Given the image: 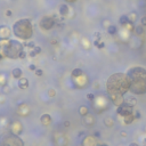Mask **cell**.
Instances as JSON below:
<instances>
[{"mask_svg": "<svg viewBox=\"0 0 146 146\" xmlns=\"http://www.w3.org/2000/svg\"><path fill=\"white\" fill-rule=\"evenodd\" d=\"M11 29L7 26H0V41H6L11 37Z\"/></svg>", "mask_w": 146, "mask_h": 146, "instance_id": "cell-9", "label": "cell"}, {"mask_svg": "<svg viewBox=\"0 0 146 146\" xmlns=\"http://www.w3.org/2000/svg\"><path fill=\"white\" fill-rule=\"evenodd\" d=\"M23 48L24 45H22L17 40H6L4 45V56L11 59H17L24 51Z\"/></svg>", "mask_w": 146, "mask_h": 146, "instance_id": "cell-4", "label": "cell"}, {"mask_svg": "<svg viewBox=\"0 0 146 146\" xmlns=\"http://www.w3.org/2000/svg\"><path fill=\"white\" fill-rule=\"evenodd\" d=\"M59 14H61V16H66L68 14V6L66 4L61 5V7H59Z\"/></svg>", "mask_w": 146, "mask_h": 146, "instance_id": "cell-18", "label": "cell"}, {"mask_svg": "<svg viewBox=\"0 0 146 146\" xmlns=\"http://www.w3.org/2000/svg\"><path fill=\"white\" fill-rule=\"evenodd\" d=\"M26 57V53L25 51H23L22 54H21V56H20V58H25Z\"/></svg>", "mask_w": 146, "mask_h": 146, "instance_id": "cell-41", "label": "cell"}, {"mask_svg": "<svg viewBox=\"0 0 146 146\" xmlns=\"http://www.w3.org/2000/svg\"><path fill=\"white\" fill-rule=\"evenodd\" d=\"M66 1H68V3H73V1H76V0H66Z\"/></svg>", "mask_w": 146, "mask_h": 146, "instance_id": "cell-46", "label": "cell"}, {"mask_svg": "<svg viewBox=\"0 0 146 146\" xmlns=\"http://www.w3.org/2000/svg\"><path fill=\"white\" fill-rule=\"evenodd\" d=\"M4 45H5V41H0V61L5 57L4 56Z\"/></svg>", "mask_w": 146, "mask_h": 146, "instance_id": "cell-28", "label": "cell"}, {"mask_svg": "<svg viewBox=\"0 0 146 146\" xmlns=\"http://www.w3.org/2000/svg\"><path fill=\"white\" fill-rule=\"evenodd\" d=\"M29 68H30L31 71H36V70H37V66H36L34 64H31V65L29 66Z\"/></svg>", "mask_w": 146, "mask_h": 146, "instance_id": "cell-37", "label": "cell"}, {"mask_svg": "<svg viewBox=\"0 0 146 146\" xmlns=\"http://www.w3.org/2000/svg\"><path fill=\"white\" fill-rule=\"evenodd\" d=\"M95 34H96V37H97V38H99V37H101V33H99V32H96Z\"/></svg>", "mask_w": 146, "mask_h": 146, "instance_id": "cell-44", "label": "cell"}, {"mask_svg": "<svg viewBox=\"0 0 146 146\" xmlns=\"http://www.w3.org/2000/svg\"><path fill=\"white\" fill-rule=\"evenodd\" d=\"M84 146H97V144H96V141L94 140L93 137H87L84 140Z\"/></svg>", "mask_w": 146, "mask_h": 146, "instance_id": "cell-17", "label": "cell"}, {"mask_svg": "<svg viewBox=\"0 0 146 146\" xmlns=\"http://www.w3.org/2000/svg\"><path fill=\"white\" fill-rule=\"evenodd\" d=\"M129 146H139L137 143H131V144H129Z\"/></svg>", "mask_w": 146, "mask_h": 146, "instance_id": "cell-43", "label": "cell"}, {"mask_svg": "<svg viewBox=\"0 0 146 146\" xmlns=\"http://www.w3.org/2000/svg\"><path fill=\"white\" fill-rule=\"evenodd\" d=\"M135 119H136V118H135V115H134V114H131V115L124 116V118H123V121H124V123H126V124H130Z\"/></svg>", "mask_w": 146, "mask_h": 146, "instance_id": "cell-24", "label": "cell"}, {"mask_svg": "<svg viewBox=\"0 0 146 146\" xmlns=\"http://www.w3.org/2000/svg\"><path fill=\"white\" fill-rule=\"evenodd\" d=\"M116 113L121 116H128V115H131L134 114V106L128 104L127 102H124L123 104H121L120 106H118V110H116Z\"/></svg>", "mask_w": 146, "mask_h": 146, "instance_id": "cell-7", "label": "cell"}, {"mask_svg": "<svg viewBox=\"0 0 146 146\" xmlns=\"http://www.w3.org/2000/svg\"><path fill=\"white\" fill-rule=\"evenodd\" d=\"M18 88L20 89H26L29 87V80L26 78H21L18 79Z\"/></svg>", "mask_w": 146, "mask_h": 146, "instance_id": "cell-14", "label": "cell"}, {"mask_svg": "<svg viewBox=\"0 0 146 146\" xmlns=\"http://www.w3.org/2000/svg\"><path fill=\"white\" fill-rule=\"evenodd\" d=\"M127 76L130 80V91L132 94H146V68L141 66H134L128 70Z\"/></svg>", "mask_w": 146, "mask_h": 146, "instance_id": "cell-2", "label": "cell"}, {"mask_svg": "<svg viewBox=\"0 0 146 146\" xmlns=\"http://www.w3.org/2000/svg\"><path fill=\"white\" fill-rule=\"evenodd\" d=\"M103 24H104V26H105V28H109L110 25H112V23H111L109 20H105V21H103Z\"/></svg>", "mask_w": 146, "mask_h": 146, "instance_id": "cell-35", "label": "cell"}, {"mask_svg": "<svg viewBox=\"0 0 146 146\" xmlns=\"http://www.w3.org/2000/svg\"><path fill=\"white\" fill-rule=\"evenodd\" d=\"M48 94H49V96H50V97H53V96H55V95H56V91H55L54 89H49Z\"/></svg>", "mask_w": 146, "mask_h": 146, "instance_id": "cell-36", "label": "cell"}, {"mask_svg": "<svg viewBox=\"0 0 146 146\" xmlns=\"http://www.w3.org/2000/svg\"><path fill=\"white\" fill-rule=\"evenodd\" d=\"M128 17H129V22L131 23V24H134L136 21H137V13L136 12H131L129 15H128Z\"/></svg>", "mask_w": 146, "mask_h": 146, "instance_id": "cell-22", "label": "cell"}, {"mask_svg": "<svg viewBox=\"0 0 146 146\" xmlns=\"http://www.w3.org/2000/svg\"><path fill=\"white\" fill-rule=\"evenodd\" d=\"M24 46H26V47H29V48H34V47H36V43H34L33 41H30V42L25 43Z\"/></svg>", "mask_w": 146, "mask_h": 146, "instance_id": "cell-31", "label": "cell"}, {"mask_svg": "<svg viewBox=\"0 0 146 146\" xmlns=\"http://www.w3.org/2000/svg\"><path fill=\"white\" fill-rule=\"evenodd\" d=\"M40 122L42 126H49L51 123V116L48 113H45L40 116Z\"/></svg>", "mask_w": 146, "mask_h": 146, "instance_id": "cell-10", "label": "cell"}, {"mask_svg": "<svg viewBox=\"0 0 146 146\" xmlns=\"http://www.w3.org/2000/svg\"><path fill=\"white\" fill-rule=\"evenodd\" d=\"M94 43H95V46L98 47V48H104V47H105V43H104V42H99L98 40H96Z\"/></svg>", "mask_w": 146, "mask_h": 146, "instance_id": "cell-29", "label": "cell"}, {"mask_svg": "<svg viewBox=\"0 0 146 146\" xmlns=\"http://www.w3.org/2000/svg\"><path fill=\"white\" fill-rule=\"evenodd\" d=\"M119 23L122 25V26H127L130 22H129V17H128V15H122V16H120V18H119Z\"/></svg>", "mask_w": 146, "mask_h": 146, "instance_id": "cell-19", "label": "cell"}, {"mask_svg": "<svg viewBox=\"0 0 146 146\" xmlns=\"http://www.w3.org/2000/svg\"><path fill=\"white\" fill-rule=\"evenodd\" d=\"M140 25L146 26V16H143V17L140 18Z\"/></svg>", "mask_w": 146, "mask_h": 146, "instance_id": "cell-33", "label": "cell"}, {"mask_svg": "<svg viewBox=\"0 0 146 146\" xmlns=\"http://www.w3.org/2000/svg\"><path fill=\"white\" fill-rule=\"evenodd\" d=\"M40 53H41V47H40V46H36V47L33 48V50H32L29 55H30L31 57H36V56L39 55Z\"/></svg>", "mask_w": 146, "mask_h": 146, "instance_id": "cell-21", "label": "cell"}, {"mask_svg": "<svg viewBox=\"0 0 146 146\" xmlns=\"http://www.w3.org/2000/svg\"><path fill=\"white\" fill-rule=\"evenodd\" d=\"M18 114L20 115H23V116H25V115H28L29 114V106L28 105H25V104H22V105H20L18 106Z\"/></svg>", "mask_w": 146, "mask_h": 146, "instance_id": "cell-12", "label": "cell"}, {"mask_svg": "<svg viewBox=\"0 0 146 146\" xmlns=\"http://www.w3.org/2000/svg\"><path fill=\"white\" fill-rule=\"evenodd\" d=\"M134 115H135V118H136V119H139V118H140V113H139V111H136V112L134 113Z\"/></svg>", "mask_w": 146, "mask_h": 146, "instance_id": "cell-38", "label": "cell"}, {"mask_svg": "<svg viewBox=\"0 0 146 146\" xmlns=\"http://www.w3.org/2000/svg\"><path fill=\"white\" fill-rule=\"evenodd\" d=\"M84 122L87 124V126H89V127H91L94 123H95V118L93 116V115H90V114H88V115H86V116H84Z\"/></svg>", "mask_w": 146, "mask_h": 146, "instance_id": "cell-15", "label": "cell"}, {"mask_svg": "<svg viewBox=\"0 0 146 146\" xmlns=\"http://www.w3.org/2000/svg\"><path fill=\"white\" fill-rule=\"evenodd\" d=\"M0 146H24V143L20 136L9 131L0 137Z\"/></svg>", "mask_w": 146, "mask_h": 146, "instance_id": "cell-5", "label": "cell"}, {"mask_svg": "<svg viewBox=\"0 0 146 146\" xmlns=\"http://www.w3.org/2000/svg\"><path fill=\"white\" fill-rule=\"evenodd\" d=\"M72 79H76V78H79L81 76H84V71L81 68H74L72 71Z\"/></svg>", "mask_w": 146, "mask_h": 146, "instance_id": "cell-16", "label": "cell"}, {"mask_svg": "<svg viewBox=\"0 0 146 146\" xmlns=\"http://www.w3.org/2000/svg\"><path fill=\"white\" fill-rule=\"evenodd\" d=\"M4 91H5V93H8V91H9V89H8V87H7V86H5V87H4Z\"/></svg>", "mask_w": 146, "mask_h": 146, "instance_id": "cell-42", "label": "cell"}, {"mask_svg": "<svg viewBox=\"0 0 146 146\" xmlns=\"http://www.w3.org/2000/svg\"><path fill=\"white\" fill-rule=\"evenodd\" d=\"M12 14H13V13H12V11H9V9H8V11H6V16H7V17L12 16Z\"/></svg>", "mask_w": 146, "mask_h": 146, "instance_id": "cell-40", "label": "cell"}, {"mask_svg": "<svg viewBox=\"0 0 146 146\" xmlns=\"http://www.w3.org/2000/svg\"><path fill=\"white\" fill-rule=\"evenodd\" d=\"M13 33L15 37L22 40H29L32 38L33 28L29 18H21L16 21L13 25Z\"/></svg>", "mask_w": 146, "mask_h": 146, "instance_id": "cell-3", "label": "cell"}, {"mask_svg": "<svg viewBox=\"0 0 146 146\" xmlns=\"http://www.w3.org/2000/svg\"><path fill=\"white\" fill-rule=\"evenodd\" d=\"M87 99H88V101H90V102H93V101L95 99V95H94V94H91V93L87 94Z\"/></svg>", "mask_w": 146, "mask_h": 146, "instance_id": "cell-30", "label": "cell"}, {"mask_svg": "<svg viewBox=\"0 0 146 146\" xmlns=\"http://www.w3.org/2000/svg\"><path fill=\"white\" fill-rule=\"evenodd\" d=\"M9 129H11V132H13V134L20 136V135L22 134V131H23V126H22V123H21L20 121H14V122L11 124Z\"/></svg>", "mask_w": 146, "mask_h": 146, "instance_id": "cell-8", "label": "cell"}, {"mask_svg": "<svg viewBox=\"0 0 146 146\" xmlns=\"http://www.w3.org/2000/svg\"><path fill=\"white\" fill-rule=\"evenodd\" d=\"M124 102H127L128 104H130V105H132V106H135V105H136V103H137L136 98H135V97H132V96H130V97H127V98H124Z\"/></svg>", "mask_w": 146, "mask_h": 146, "instance_id": "cell-25", "label": "cell"}, {"mask_svg": "<svg viewBox=\"0 0 146 146\" xmlns=\"http://www.w3.org/2000/svg\"><path fill=\"white\" fill-rule=\"evenodd\" d=\"M116 32H118V29H116V26L115 25H110L109 28H107V33L109 34H111V36H114V34H116Z\"/></svg>", "mask_w": 146, "mask_h": 146, "instance_id": "cell-23", "label": "cell"}, {"mask_svg": "<svg viewBox=\"0 0 146 146\" xmlns=\"http://www.w3.org/2000/svg\"><path fill=\"white\" fill-rule=\"evenodd\" d=\"M79 114H80L81 116L88 115V114H89V109H88V106H86V105L80 106V107H79Z\"/></svg>", "mask_w": 146, "mask_h": 146, "instance_id": "cell-20", "label": "cell"}, {"mask_svg": "<svg viewBox=\"0 0 146 146\" xmlns=\"http://www.w3.org/2000/svg\"><path fill=\"white\" fill-rule=\"evenodd\" d=\"M135 32H136L137 36H141L144 33V26L143 25H137L135 28Z\"/></svg>", "mask_w": 146, "mask_h": 146, "instance_id": "cell-26", "label": "cell"}, {"mask_svg": "<svg viewBox=\"0 0 146 146\" xmlns=\"http://www.w3.org/2000/svg\"><path fill=\"white\" fill-rule=\"evenodd\" d=\"M22 74H23V71L20 68V67H16V68H14L13 71H12V77L14 78V79H21L22 78Z\"/></svg>", "mask_w": 146, "mask_h": 146, "instance_id": "cell-13", "label": "cell"}, {"mask_svg": "<svg viewBox=\"0 0 146 146\" xmlns=\"http://www.w3.org/2000/svg\"><path fill=\"white\" fill-rule=\"evenodd\" d=\"M54 25H55V18L53 16H43L39 22V26L43 31H48V30L53 29Z\"/></svg>", "mask_w": 146, "mask_h": 146, "instance_id": "cell-6", "label": "cell"}, {"mask_svg": "<svg viewBox=\"0 0 146 146\" xmlns=\"http://www.w3.org/2000/svg\"><path fill=\"white\" fill-rule=\"evenodd\" d=\"M104 123H105V126H106V127H113L114 121H113V119H112V118H106V119L104 120Z\"/></svg>", "mask_w": 146, "mask_h": 146, "instance_id": "cell-27", "label": "cell"}, {"mask_svg": "<svg viewBox=\"0 0 146 146\" xmlns=\"http://www.w3.org/2000/svg\"><path fill=\"white\" fill-rule=\"evenodd\" d=\"M70 124H71V122L68 121V120H66V121H64V127H70Z\"/></svg>", "mask_w": 146, "mask_h": 146, "instance_id": "cell-39", "label": "cell"}, {"mask_svg": "<svg viewBox=\"0 0 146 146\" xmlns=\"http://www.w3.org/2000/svg\"><path fill=\"white\" fill-rule=\"evenodd\" d=\"M8 74L5 72H0V86L1 87H5L7 86V82H8Z\"/></svg>", "mask_w": 146, "mask_h": 146, "instance_id": "cell-11", "label": "cell"}, {"mask_svg": "<svg viewBox=\"0 0 146 146\" xmlns=\"http://www.w3.org/2000/svg\"><path fill=\"white\" fill-rule=\"evenodd\" d=\"M106 91L109 96H124L130 91V80L124 73H114L106 81Z\"/></svg>", "mask_w": 146, "mask_h": 146, "instance_id": "cell-1", "label": "cell"}, {"mask_svg": "<svg viewBox=\"0 0 146 146\" xmlns=\"http://www.w3.org/2000/svg\"><path fill=\"white\" fill-rule=\"evenodd\" d=\"M97 146H107L106 144H97Z\"/></svg>", "mask_w": 146, "mask_h": 146, "instance_id": "cell-45", "label": "cell"}, {"mask_svg": "<svg viewBox=\"0 0 146 146\" xmlns=\"http://www.w3.org/2000/svg\"><path fill=\"white\" fill-rule=\"evenodd\" d=\"M5 102H6L5 95H4V94H0V104H4Z\"/></svg>", "mask_w": 146, "mask_h": 146, "instance_id": "cell-34", "label": "cell"}, {"mask_svg": "<svg viewBox=\"0 0 146 146\" xmlns=\"http://www.w3.org/2000/svg\"><path fill=\"white\" fill-rule=\"evenodd\" d=\"M42 74H43V72H42V70H41V68H37V70H36V76L41 77Z\"/></svg>", "mask_w": 146, "mask_h": 146, "instance_id": "cell-32", "label": "cell"}]
</instances>
